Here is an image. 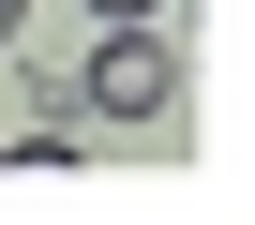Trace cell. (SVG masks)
Listing matches in <instances>:
<instances>
[{
  "label": "cell",
  "mask_w": 255,
  "mask_h": 225,
  "mask_svg": "<svg viewBox=\"0 0 255 225\" xmlns=\"http://www.w3.org/2000/svg\"><path fill=\"white\" fill-rule=\"evenodd\" d=\"M15 30H30V0H0V60H15Z\"/></svg>",
  "instance_id": "3"
},
{
  "label": "cell",
  "mask_w": 255,
  "mask_h": 225,
  "mask_svg": "<svg viewBox=\"0 0 255 225\" xmlns=\"http://www.w3.org/2000/svg\"><path fill=\"white\" fill-rule=\"evenodd\" d=\"M75 105H90V120H165V105H180V45H165L150 15H135V30H90Z\"/></svg>",
  "instance_id": "1"
},
{
  "label": "cell",
  "mask_w": 255,
  "mask_h": 225,
  "mask_svg": "<svg viewBox=\"0 0 255 225\" xmlns=\"http://www.w3.org/2000/svg\"><path fill=\"white\" fill-rule=\"evenodd\" d=\"M135 15H165V0H90V30H135Z\"/></svg>",
  "instance_id": "2"
}]
</instances>
